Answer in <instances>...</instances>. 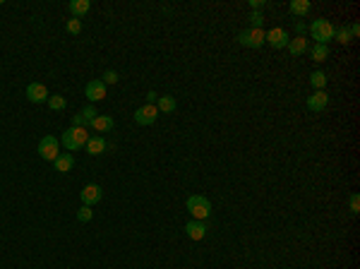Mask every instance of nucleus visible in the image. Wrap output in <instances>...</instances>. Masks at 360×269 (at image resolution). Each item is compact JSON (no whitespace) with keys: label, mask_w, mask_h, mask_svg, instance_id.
I'll use <instances>...</instances> for the list:
<instances>
[{"label":"nucleus","mask_w":360,"mask_h":269,"mask_svg":"<svg viewBox=\"0 0 360 269\" xmlns=\"http://www.w3.org/2000/svg\"><path fill=\"white\" fill-rule=\"evenodd\" d=\"M89 137H92V134H89V127H72L70 125L65 132H63V137H60V144H63L67 151H77L87 144Z\"/></svg>","instance_id":"1"},{"label":"nucleus","mask_w":360,"mask_h":269,"mask_svg":"<svg viewBox=\"0 0 360 269\" xmlns=\"http://www.w3.org/2000/svg\"><path fill=\"white\" fill-rule=\"evenodd\" d=\"M185 207H187V211H190L192 219H197V221H204V219L211 217V202L207 200L204 195H190L187 202H185Z\"/></svg>","instance_id":"2"},{"label":"nucleus","mask_w":360,"mask_h":269,"mask_svg":"<svg viewBox=\"0 0 360 269\" xmlns=\"http://www.w3.org/2000/svg\"><path fill=\"white\" fill-rule=\"evenodd\" d=\"M334 32H336V26L329 19H315L310 24V36L315 39V43H322V46H327L334 39Z\"/></svg>","instance_id":"3"},{"label":"nucleus","mask_w":360,"mask_h":269,"mask_svg":"<svg viewBox=\"0 0 360 269\" xmlns=\"http://www.w3.org/2000/svg\"><path fill=\"white\" fill-rule=\"evenodd\" d=\"M235 39H238V43L245 46V48H262V46H264V39H267V32H262V29H243Z\"/></svg>","instance_id":"4"},{"label":"nucleus","mask_w":360,"mask_h":269,"mask_svg":"<svg viewBox=\"0 0 360 269\" xmlns=\"http://www.w3.org/2000/svg\"><path fill=\"white\" fill-rule=\"evenodd\" d=\"M39 154H41V159L46 161H56L60 156V144H58V137H53V134H43L41 142H39Z\"/></svg>","instance_id":"5"},{"label":"nucleus","mask_w":360,"mask_h":269,"mask_svg":"<svg viewBox=\"0 0 360 269\" xmlns=\"http://www.w3.org/2000/svg\"><path fill=\"white\" fill-rule=\"evenodd\" d=\"M156 118H159L156 103H144V106H140V109L134 111V123L137 125H154Z\"/></svg>","instance_id":"6"},{"label":"nucleus","mask_w":360,"mask_h":269,"mask_svg":"<svg viewBox=\"0 0 360 269\" xmlns=\"http://www.w3.org/2000/svg\"><path fill=\"white\" fill-rule=\"evenodd\" d=\"M84 96H87L89 103L103 101V99H106V84L101 82V79H92V82H87V87H84Z\"/></svg>","instance_id":"7"},{"label":"nucleus","mask_w":360,"mask_h":269,"mask_svg":"<svg viewBox=\"0 0 360 269\" xmlns=\"http://www.w3.org/2000/svg\"><path fill=\"white\" fill-rule=\"evenodd\" d=\"M288 41H291V39H288V32H286V29H281V26H274V29H269L267 32V39H264V43H269V46H271V48H286V46H288Z\"/></svg>","instance_id":"8"},{"label":"nucleus","mask_w":360,"mask_h":269,"mask_svg":"<svg viewBox=\"0 0 360 269\" xmlns=\"http://www.w3.org/2000/svg\"><path fill=\"white\" fill-rule=\"evenodd\" d=\"M101 197H103V190H101V185H96V183L84 185L82 193H79V200H82V204H87V207H94L96 202H101Z\"/></svg>","instance_id":"9"},{"label":"nucleus","mask_w":360,"mask_h":269,"mask_svg":"<svg viewBox=\"0 0 360 269\" xmlns=\"http://www.w3.org/2000/svg\"><path fill=\"white\" fill-rule=\"evenodd\" d=\"M48 89H46V84L41 82H32L26 87V99L32 101V103H48Z\"/></svg>","instance_id":"10"},{"label":"nucleus","mask_w":360,"mask_h":269,"mask_svg":"<svg viewBox=\"0 0 360 269\" xmlns=\"http://www.w3.org/2000/svg\"><path fill=\"white\" fill-rule=\"evenodd\" d=\"M327 106H329V94L324 89H319L312 96H308V111H312V113H322Z\"/></svg>","instance_id":"11"},{"label":"nucleus","mask_w":360,"mask_h":269,"mask_svg":"<svg viewBox=\"0 0 360 269\" xmlns=\"http://www.w3.org/2000/svg\"><path fill=\"white\" fill-rule=\"evenodd\" d=\"M185 233L190 240H202L204 235H207V226H204V221H197V219H190L187 224H185Z\"/></svg>","instance_id":"12"},{"label":"nucleus","mask_w":360,"mask_h":269,"mask_svg":"<svg viewBox=\"0 0 360 269\" xmlns=\"http://www.w3.org/2000/svg\"><path fill=\"white\" fill-rule=\"evenodd\" d=\"M84 147H87V154H92V156H99V154H103V151L108 149V144H106V140L101 134H92Z\"/></svg>","instance_id":"13"},{"label":"nucleus","mask_w":360,"mask_h":269,"mask_svg":"<svg viewBox=\"0 0 360 269\" xmlns=\"http://www.w3.org/2000/svg\"><path fill=\"white\" fill-rule=\"evenodd\" d=\"M89 127L96 130V132H110V130L116 127V123H113V118L110 116H96L92 123H89Z\"/></svg>","instance_id":"14"},{"label":"nucleus","mask_w":360,"mask_h":269,"mask_svg":"<svg viewBox=\"0 0 360 269\" xmlns=\"http://www.w3.org/2000/svg\"><path fill=\"white\" fill-rule=\"evenodd\" d=\"M286 48H288L291 56H302V53H308V39H305V36H295V39L288 41Z\"/></svg>","instance_id":"15"},{"label":"nucleus","mask_w":360,"mask_h":269,"mask_svg":"<svg viewBox=\"0 0 360 269\" xmlns=\"http://www.w3.org/2000/svg\"><path fill=\"white\" fill-rule=\"evenodd\" d=\"M288 10H291V15H295V17H305L312 10V3L310 0H291Z\"/></svg>","instance_id":"16"},{"label":"nucleus","mask_w":360,"mask_h":269,"mask_svg":"<svg viewBox=\"0 0 360 269\" xmlns=\"http://www.w3.org/2000/svg\"><path fill=\"white\" fill-rule=\"evenodd\" d=\"M67 8H70L72 17H77V19H79V17H84L89 10H92V3H89V0H72Z\"/></svg>","instance_id":"17"},{"label":"nucleus","mask_w":360,"mask_h":269,"mask_svg":"<svg viewBox=\"0 0 360 269\" xmlns=\"http://www.w3.org/2000/svg\"><path fill=\"white\" fill-rule=\"evenodd\" d=\"M53 166H56L58 173H67L70 168L75 166V156H72V154H60L58 159L53 161Z\"/></svg>","instance_id":"18"},{"label":"nucleus","mask_w":360,"mask_h":269,"mask_svg":"<svg viewBox=\"0 0 360 269\" xmlns=\"http://www.w3.org/2000/svg\"><path fill=\"white\" fill-rule=\"evenodd\" d=\"M156 109H159V113H173V111L178 109V101L173 99V96H159Z\"/></svg>","instance_id":"19"},{"label":"nucleus","mask_w":360,"mask_h":269,"mask_svg":"<svg viewBox=\"0 0 360 269\" xmlns=\"http://www.w3.org/2000/svg\"><path fill=\"white\" fill-rule=\"evenodd\" d=\"M310 56L315 63H324L329 58V46H322V43H315L310 48Z\"/></svg>","instance_id":"20"},{"label":"nucleus","mask_w":360,"mask_h":269,"mask_svg":"<svg viewBox=\"0 0 360 269\" xmlns=\"http://www.w3.org/2000/svg\"><path fill=\"white\" fill-rule=\"evenodd\" d=\"M310 84L315 87V92L324 89V87H327V72H322V70H315V72L310 75Z\"/></svg>","instance_id":"21"},{"label":"nucleus","mask_w":360,"mask_h":269,"mask_svg":"<svg viewBox=\"0 0 360 269\" xmlns=\"http://www.w3.org/2000/svg\"><path fill=\"white\" fill-rule=\"evenodd\" d=\"M65 106H67L65 96H60V94H56V96H48V109L50 111H65Z\"/></svg>","instance_id":"22"},{"label":"nucleus","mask_w":360,"mask_h":269,"mask_svg":"<svg viewBox=\"0 0 360 269\" xmlns=\"http://www.w3.org/2000/svg\"><path fill=\"white\" fill-rule=\"evenodd\" d=\"M92 219H94L92 207H87V204H82V207L77 209V221H79V224H89Z\"/></svg>","instance_id":"23"},{"label":"nucleus","mask_w":360,"mask_h":269,"mask_svg":"<svg viewBox=\"0 0 360 269\" xmlns=\"http://www.w3.org/2000/svg\"><path fill=\"white\" fill-rule=\"evenodd\" d=\"M334 39L339 43H348L353 36H351V32H348V26H339V29L334 32Z\"/></svg>","instance_id":"24"},{"label":"nucleus","mask_w":360,"mask_h":269,"mask_svg":"<svg viewBox=\"0 0 360 269\" xmlns=\"http://www.w3.org/2000/svg\"><path fill=\"white\" fill-rule=\"evenodd\" d=\"M264 24V15L262 12H250V29H262Z\"/></svg>","instance_id":"25"},{"label":"nucleus","mask_w":360,"mask_h":269,"mask_svg":"<svg viewBox=\"0 0 360 269\" xmlns=\"http://www.w3.org/2000/svg\"><path fill=\"white\" fill-rule=\"evenodd\" d=\"M65 29H67V32H70V34H79V32H82V19H77V17H72V19H67Z\"/></svg>","instance_id":"26"},{"label":"nucleus","mask_w":360,"mask_h":269,"mask_svg":"<svg viewBox=\"0 0 360 269\" xmlns=\"http://www.w3.org/2000/svg\"><path fill=\"white\" fill-rule=\"evenodd\" d=\"M348 209H351V214H360V195L353 193L351 197H348Z\"/></svg>","instance_id":"27"},{"label":"nucleus","mask_w":360,"mask_h":269,"mask_svg":"<svg viewBox=\"0 0 360 269\" xmlns=\"http://www.w3.org/2000/svg\"><path fill=\"white\" fill-rule=\"evenodd\" d=\"M79 116H82L84 120H87V125H89V123H92V120H94L96 116H99V113H96V109H94V106H87V109H84L82 113H79Z\"/></svg>","instance_id":"28"},{"label":"nucleus","mask_w":360,"mask_h":269,"mask_svg":"<svg viewBox=\"0 0 360 269\" xmlns=\"http://www.w3.org/2000/svg\"><path fill=\"white\" fill-rule=\"evenodd\" d=\"M118 79H120V77H118L116 70H106V72H103V79H101V82H103V84H116Z\"/></svg>","instance_id":"29"},{"label":"nucleus","mask_w":360,"mask_h":269,"mask_svg":"<svg viewBox=\"0 0 360 269\" xmlns=\"http://www.w3.org/2000/svg\"><path fill=\"white\" fill-rule=\"evenodd\" d=\"M250 8H252V12H260L264 8V0H250Z\"/></svg>","instance_id":"30"},{"label":"nucleus","mask_w":360,"mask_h":269,"mask_svg":"<svg viewBox=\"0 0 360 269\" xmlns=\"http://www.w3.org/2000/svg\"><path fill=\"white\" fill-rule=\"evenodd\" d=\"M159 101V94L156 92H147V103H156Z\"/></svg>","instance_id":"31"},{"label":"nucleus","mask_w":360,"mask_h":269,"mask_svg":"<svg viewBox=\"0 0 360 269\" xmlns=\"http://www.w3.org/2000/svg\"><path fill=\"white\" fill-rule=\"evenodd\" d=\"M348 32H351V36H358V34H360V24H358V22H353V24L348 26Z\"/></svg>","instance_id":"32"},{"label":"nucleus","mask_w":360,"mask_h":269,"mask_svg":"<svg viewBox=\"0 0 360 269\" xmlns=\"http://www.w3.org/2000/svg\"><path fill=\"white\" fill-rule=\"evenodd\" d=\"M295 32H298V36H302V34H305V24L298 22V24H295Z\"/></svg>","instance_id":"33"},{"label":"nucleus","mask_w":360,"mask_h":269,"mask_svg":"<svg viewBox=\"0 0 360 269\" xmlns=\"http://www.w3.org/2000/svg\"><path fill=\"white\" fill-rule=\"evenodd\" d=\"M0 5H3V0H0Z\"/></svg>","instance_id":"34"}]
</instances>
